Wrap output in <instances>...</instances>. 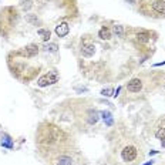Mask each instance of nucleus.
<instances>
[{
    "instance_id": "1",
    "label": "nucleus",
    "mask_w": 165,
    "mask_h": 165,
    "mask_svg": "<svg viewBox=\"0 0 165 165\" xmlns=\"http://www.w3.org/2000/svg\"><path fill=\"white\" fill-rule=\"evenodd\" d=\"M66 141V134L53 124H43L40 125L39 134L36 137V142L39 144L41 151H48L54 147L61 145Z\"/></svg>"
},
{
    "instance_id": "2",
    "label": "nucleus",
    "mask_w": 165,
    "mask_h": 165,
    "mask_svg": "<svg viewBox=\"0 0 165 165\" xmlns=\"http://www.w3.org/2000/svg\"><path fill=\"white\" fill-rule=\"evenodd\" d=\"M141 12L149 17L165 19V0H145L141 4Z\"/></svg>"
},
{
    "instance_id": "3",
    "label": "nucleus",
    "mask_w": 165,
    "mask_h": 165,
    "mask_svg": "<svg viewBox=\"0 0 165 165\" xmlns=\"http://www.w3.org/2000/svg\"><path fill=\"white\" fill-rule=\"evenodd\" d=\"M58 80H60L58 71L50 70L48 73H46L44 75H41V77L37 80V86H39V87H47V86H51V84H56Z\"/></svg>"
},
{
    "instance_id": "4",
    "label": "nucleus",
    "mask_w": 165,
    "mask_h": 165,
    "mask_svg": "<svg viewBox=\"0 0 165 165\" xmlns=\"http://www.w3.org/2000/svg\"><path fill=\"white\" fill-rule=\"evenodd\" d=\"M137 157H138V148L135 145L130 144V145H125L121 149V158L125 162H132V161L137 160Z\"/></svg>"
},
{
    "instance_id": "5",
    "label": "nucleus",
    "mask_w": 165,
    "mask_h": 165,
    "mask_svg": "<svg viewBox=\"0 0 165 165\" xmlns=\"http://www.w3.org/2000/svg\"><path fill=\"white\" fill-rule=\"evenodd\" d=\"M142 90V80L138 77H134L131 78L128 83H127V91L128 93H140Z\"/></svg>"
},
{
    "instance_id": "6",
    "label": "nucleus",
    "mask_w": 165,
    "mask_h": 165,
    "mask_svg": "<svg viewBox=\"0 0 165 165\" xmlns=\"http://www.w3.org/2000/svg\"><path fill=\"white\" fill-rule=\"evenodd\" d=\"M20 54L24 56V57H27V58H31V57H34V56L39 54V46L37 44H29V46H26L20 51Z\"/></svg>"
},
{
    "instance_id": "7",
    "label": "nucleus",
    "mask_w": 165,
    "mask_h": 165,
    "mask_svg": "<svg viewBox=\"0 0 165 165\" xmlns=\"http://www.w3.org/2000/svg\"><path fill=\"white\" fill-rule=\"evenodd\" d=\"M95 51V46L93 43H88V41H84L83 46H81V54L84 57H91Z\"/></svg>"
},
{
    "instance_id": "8",
    "label": "nucleus",
    "mask_w": 165,
    "mask_h": 165,
    "mask_svg": "<svg viewBox=\"0 0 165 165\" xmlns=\"http://www.w3.org/2000/svg\"><path fill=\"white\" fill-rule=\"evenodd\" d=\"M69 31H70V26L67 23H60L58 26H56V34L58 36V37H66L67 34H69Z\"/></svg>"
},
{
    "instance_id": "9",
    "label": "nucleus",
    "mask_w": 165,
    "mask_h": 165,
    "mask_svg": "<svg viewBox=\"0 0 165 165\" xmlns=\"http://www.w3.org/2000/svg\"><path fill=\"white\" fill-rule=\"evenodd\" d=\"M53 165H73V158L66 155V154H61L56 158V161L53 162Z\"/></svg>"
},
{
    "instance_id": "10",
    "label": "nucleus",
    "mask_w": 165,
    "mask_h": 165,
    "mask_svg": "<svg viewBox=\"0 0 165 165\" xmlns=\"http://www.w3.org/2000/svg\"><path fill=\"white\" fill-rule=\"evenodd\" d=\"M111 36H113V33H111V30L108 27H101L100 31H98V37L101 40H110Z\"/></svg>"
},
{
    "instance_id": "11",
    "label": "nucleus",
    "mask_w": 165,
    "mask_h": 165,
    "mask_svg": "<svg viewBox=\"0 0 165 165\" xmlns=\"http://www.w3.org/2000/svg\"><path fill=\"white\" fill-rule=\"evenodd\" d=\"M1 145H3L4 148H9V149H12V148H13V141H12V137H10V135H7V134H3V135H1Z\"/></svg>"
},
{
    "instance_id": "12",
    "label": "nucleus",
    "mask_w": 165,
    "mask_h": 165,
    "mask_svg": "<svg viewBox=\"0 0 165 165\" xmlns=\"http://www.w3.org/2000/svg\"><path fill=\"white\" fill-rule=\"evenodd\" d=\"M97 121H98V113L95 110H90L88 111V117H87V122L90 125H94Z\"/></svg>"
},
{
    "instance_id": "13",
    "label": "nucleus",
    "mask_w": 165,
    "mask_h": 165,
    "mask_svg": "<svg viewBox=\"0 0 165 165\" xmlns=\"http://www.w3.org/2000/svg\"><path fill=\"white\" fill-rule=\"evenodd\" d=\"M37 34L41 36L43 41H48V40H50V36H51L50 30H47V29H39V30H37Z\"/></svg>"
},
{
    "instance_id": "14",
    "label": "nucleus",
    "mask_w": 165,
    "mask_h": 165,
    "mask_svg": "<svg viewBox=\"0 0 165 165\" xmlns=\"http://www.w3.org/2000/svg\"><path fill=\"white\" fill-rule=\"evenodd\" d=\"M113 33H114L117 37H124V26L115 24V26L113 27Z\"/></svg>"
},
{
    "instance_id": "15",
    "label": "nucleus",
    "mask_w": 165,
    "mask_h": 165,
    "mask_svg": "<svg viewBox=\"0 0 165 165\" xmlns=\"http://www.w3.org/2000/svg\"><path fill=\"white\" fill-rule=\"evenodd\" d=\"M101 115H103L104 121H105V124H107L108 127H111V125H113V117H111V113H110V111H103V113H101Z\"/></svg>"
},
{
    "instance_id": "16",
    "label": "nucleus",
    "mask_w": 165,
    "mask_h": 165,
    "mask_svg": "<svg viewBox=\"0 0 165 165\" xmlns=\"http://www.w3.org/2000/svg\"><path fill=\"white\" fill-rule=\"evenodd\" d=\"M137 39L141 43H147V41H149V33L148 31H140L138 36H137Z\"/></svg>"
},
{
    "instance_id": "17",
    "label": "nucleus",
    "mask_w": 165,
    "mask_h": 165,
    "mask_svg": "<svg viewBox=\"0 0 165 165\" xmlns=\"http://www.w3.org/2000/svg\"><path fill=\"white\" fill-rule=\"evenodd\" d=\"M155 137H157L158 140H161L162 147H165V128H160V130L155 132Z\"/></svg>"
},
{
    "instance_id": "18",
    "label": "nucleus",
    "mask_w": 165,
    "mask_h": 165,
    "mask_svg": "<svg viewBox=\"0 0 165 165\" xmlns=\"http://www.w3.org/2000/svg\"><path fill=\"white\" fill-rule=\"evenodd\" d=\"M26 20H27L29 23H33V24H37V22H39V19H37L36 14H27V16H26Z\"/></svg>"
},
{
    "instance_id": "19",
    "label": "nucleus",
    "mask_w": 165,
    "mask_h": 165,
    "mask_svg": "<svg viewBox=\"0 0 165 165\" xmlns=\"http://www.w3.org/2000/svg\"><path fill=\"white\" fill-rule=\"evenodd\" d=\"M46 50H47V51H50V53H56V51L58 50V46H57L56 43H50V44H47V46H46Z\"/></svg>"
},
{
    "instance_id": "20",
    "label": "nucleus",
    "mask_w": 165,
    "mask_h": 165,
    "mask_svg": "<svg viewBox=\"0 0 165 165\" xmlns=\"http://www.w3.org/2000/svg\"><path fill=\"white\" fill-rule=\"evenodd\" d=\"M31 6H33L31 0H23V1H22V9H23L24 12H26V10H29Z\"/></svg>"
},
{
    "instance_id": "21",
    "label": "nucleus",
    "mask_w": 165,
    "mask_h": 165,
    "mask_svg": "<svg viewBox=\"0 0 165 165\" xmlns=\"http://www.w3.org/2000/svg\"><path fill=\"white\" fill-rule=\"evenodd\" d=\"M101 94L104 95V97H111V95L114 94V90H113L111 87H107V88H104V90L101 91Z\"/></svg>"
},
{
    "instance_id": "22",
    "label": "nucleus",
    "mask_w": 165,
    "mask_h": 165,
    "mask_svg": "<svg viewBox=\"0 0 165 165\" xmlns=\"http://www.w3.org/2000/svg\"><path fill=\"white\" fill-rule=\"evenodd\" d=\"M120 90H121V87H118L117 90L114 91V94H113V95H114V97H117V95H118V93H120Z\"/></svg>"
},
{
    "instance_id": "23",
    "label": "nucleus",
    "mask_w": 165,
    "mask_h": 165,
    "mask_svg": "<svg viewBox=\"0 0 165 165\" xmlns=\"http://www.w3.org/2000/svg\"><path fill=\"white\" fill-rule=\"evenodd\" d=\"M154 162H155V161H154V160H151V161H148V162H145V164H142V165H152Z\"/></svg>"
},
{
    "instance_id": "24",
    "label": "nucleus",
    "mask_w": 165,
    "mask_h": 165,
    "mask_svg": "<svg viewBox=\"0 0 165 165\" xmlns=\"http://www.w3.org/2000/svg\"><path fill=\"white\" fill-rule=\"evenodd\" d=\"M164 87H165V86H164Z\"/></svg>"
}]
</instances>
